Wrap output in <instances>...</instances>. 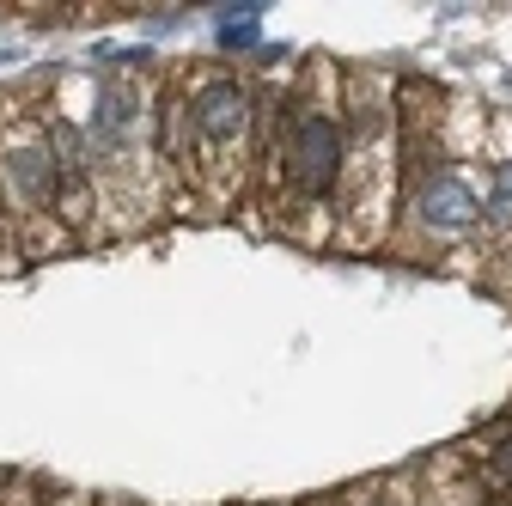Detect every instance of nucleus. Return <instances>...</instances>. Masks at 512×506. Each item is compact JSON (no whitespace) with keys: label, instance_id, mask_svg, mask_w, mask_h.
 Masks as SVG:
<instances>
[{"label":"nucleus","instance_id":"obj_3","mask_svg":"<svg viewBox=\"0 0 512 506\" xmlns=\"http://www.w3.org/2000/svg\"><path fill=\"white\" fill-rule=\"evenodd\" d=\"M196 129H202V141H214V147H226V141H238L244 135V116H250V98H244V86H232V80H214V86H202L196 92Z\"/></svg>","mask_w":512,"mask_h":506},{"label":"nucleus","instance_id":"obj_5","mask_svg":"<svg viewBox=\"0 0 512 506\" xmlns=\"http://www.w3.org/2000/svg\"><path fill=\"white\" fill-rule=\"evenodd\" d=\"M263 13H269V7H256V0H250V7H220V43H226V49H250Z\"/></svg>","mask_w":512,"mask_h":506},{"label":"nucleus","instance_id":"obj_2","mask_svg":"<svg viewBox=\"0 0 512 506\" xmlns=\"http://www.w3.org/2000/svg\"><path fill=\"white\" fill-rule=\"evenodd\" d=\"M415 208H421V226H433V232H464V226H476V214H482L476 189H470L464 177H433V183H421Z\"/></svg>","mask_w":512,"mask_h":506},{"label":"nucleus","instance_id":"obj_4","mask_svg":"<svg viewBox=\"0 0 512 506\" xmlns=\"http://www.w3.org/2000/svg\"><path fill=\"white\" fill-rule=\"evenodd\" d=\"M7 177L19 183L25 202H49V189H55V165H49V153H37V147L7 153Z\"/></svg>","mask_w":512,"mask_h":506},{"label":"nucleus","instance_id":"obj_1","mask_svg":"<svg viewBox=\"0 0 512 506\" xmlns=\"http://www.w3.org/2000/svg\"><path fill=\"white\" fill-rule=\"evenodd\" d=\"M287 159H293V183L305 189V196H324V189L336 183V165H342V135H336V122L317 116V110H305V116L293 122Z\"/></svg>","mask_w":512,"mask_h":506},{"label":"nucleus","instance_id":"obj_7","mask_svg":"<svg viewBox=\"0 0 512 506\" xmlns=\"http://www.w3.org/2000/svg\"><path fill=\"white\" fill-rule=\"evenodd\" d=\"M494 470H500V476L512 482V433H506V439H500V446H494Z\"/></svg>","mask_w":512,"mask_h":506},{"label":"nucleus","instance_id":"obj_6","mask_svg":"<svg viewBox=\"0 0 512 506\" xmlns=\"http://www.w3.org/2000/svg\"><path fill=\"white\" fill-rule=\"evenodd\" d=\"M488 214L494 220H512V159L494 165V189H488Z\"/></svg>","mask_w":512,"mask_h":506}]
</instances>
